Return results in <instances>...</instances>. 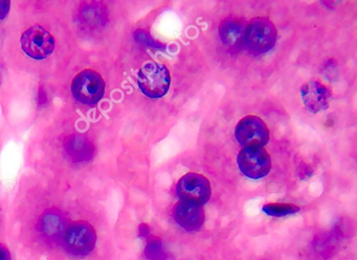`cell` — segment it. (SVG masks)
I'll list each match as a JSON object with an SVG mask.
<instances>
[{"mask_svg": "<svg viewBox=\"0 0 357 260\" xmlns=\"http://www.w3.org/2000/svg\"><path fill=\"white\" fill-rule=\"evenodd\" d=\"M98 250V234L90 223H69L63 234L59 260H94Z\"/></svg>", "mask_w": 357, "mask_h": 260, "instance_id": "1", "label": "cell"}, {"mask_svg": "<svg viewBox=\"0 0 357 260\" xmlns=\"http://www.w3.org/2000/svg\"><path fill=\"white\" fill-rule=\"evenodd\" d=\"M277 40L278 30L268 18H252L244 28L243 45L252 54H268L276 46Z\"/></svg>", "mask_w": 357, "mask_h": 260, "instance_id": "2", "label": "cell"}, {"mask_svg": "<svg viewBox=\"0 0 357 260\" xmlns=\"http://www.w3.org/2000/svg\"><path fill=\"white\" fill-rule=\"evenodd\" d=\"M139 89L150 98H161L169 91L171 75L165 65L150 61L139 69L137 75Z\"/></svg>", "mask_w": 357, "mask_h": 260, "instance_id": "3", "label": "cell"}, {"mask_svg": "<svg viewBox=\"0 0 357 260\" xmlns=\"http://www.w3.org/2000/svg\"><path fill=\"white\" fill-rule=\"evenodd\" d=\"M73 98L82 105L96 106L105 94V82L96 71L86 69L76 75L71 83Z\"/></svg>", "mask_w": 357, "mask_h": 260, "instance_id": "4", "label": "cell"}, {"mask_svg": "<svg viewBox=\"0 0 357 260\" xmlns=\"http://www.w3.org/2000/svg\"><path fill=\"white\" fill-rule=\"evenodd\" d=\"M237 162L241 173L250 179H262L272 169V158L263 147H243L238 154Z\"/></svg>", "mask_w": 357, "mask_h": 260, "instance_id": "5", "label": "cell"}, {"mask_svg": "<svg viewBox=\"0 0 357 260\" xmlns=\"http://www.w3.org/2000/svg\"><path fill=\"white\" fill-rule=\"evenodd\" d=\"M176 194L180 201L206 204L212 196V188L208 178L197 173H189L182 176L176 185Z\"/></svg>", "mask_w": 357, "mask_h": 260, "instance_id": "6", "label": "cell"}, {"mask_svg": "<svg viewBox=\"0 0 357 260\" xmlns=\"http://www.w3.org/2000/svg\"><path fill=\"white\" fill-rule=\"evenodd\" d=\"M22 50L34 60H43L54 53V37L41 26H33L22 34Z\"/></svg>", "mask_w": 357, "mask_h": 260, "instance_id": "7", "label": "cell"}, {"mask_svg": "<svg viewBox=\"0 0 357 260\" xmlns=\"http://www.w3.org/2000/svg\"><path fill=\"white\" fill-rule=\"evenodd\" d=\"M235 137L244 147H263L270 141V130L261 118L247 115L236 126Z\"/></svg>", "mask_w": 357, "mask_h": 260, "instance_id": "8", "label": "cell"}, {"mask_svg": "<svg viewBox=\"0 0 357 260\" xmlns=\"http://www.w3.org/2000/svg\"><path fill=\"white\" fill-rule=\"evenodd\" d=\"M301 96L307 111L313 114L325 111L329 108L332 92L319 81H309L301 87Z\"/></svg>", "mask_w": 357, "mask_h": 260, "instance_id": "9", "label": "cell"}, {"mask_svg": "<svg viewBox=\"0 0 357 260\" xmlns=\"http://www.w3.org/2000/svg\"><path fill=\"white\" fill-rule=\"evenodd\" d=\"M173 219L186 232H197L204 224L206 214L201 205L180 201L174 208Z\"/></svg>", "mask_w": 357, "mask_h": 260, "instance_id": "10", "label": "cell"}, {"mask_svg": "<svg viewBox=\"0 0 357 260\" xmlns=\"http://www.w3.org/2000/svg\"><path fill=\"white\" fill-rule=\"evenodd\" d=\"M245 24L237 17H227L219 26V37L225 46L231 49L239 48L243 45Z\"/></svg>", "mask_w": 357, "mask_h": 260, "instance_id": "11", "label": "cell"}, {"mask_svg": "<svg viewBox=\"0 0 357 260\" xmlns=\"http://www.w3.org/2000/svg\"><path fill=\"white\" fill-rule=\"evenodd\" d=\"M65 151L75 162H86L94 155V145L82 135H71L64 142Z\"/></svg>", "mask_w": 357, "mask_h": 260, "instance_id": "12", "label": "cell"}, {"mask_svg": "<svg viewBox=\"0 0 357 260\" xmlns=\"http://www.w3.org/2000/svg\"><path fill=\"white\" fill-rule=\"evenodd\" d=\"M264 214L270 216H289V214H295L299 212V208L293 204H280V203H270V204L264 205Z\"/></svg>", "mask_w": 357, "mask_h": 260, "instance_id": "13", "label": "cell"}, {"mask_svg": "<svg viewBox=\"0 0 357 260\" xmlns=\"http://www.w3.org/2000/svg\"><path fill=\"white\" fill-rule=\"evenodd\" d=\"M134 39L137 43L155 50H166V45L153 38L147 30H137L134 32Z\"/></svg>", "mask_w": 357, "mask_h": 260, "instance_id": "14", "label": "cell"}, {"mask_svg": "<svg viewBox=\"0 0 357 260\" xmlns=\"http://www.w3.org/2000/svg\"><path fill=\"white\" fill-rule=\"evenodd\" d=\"M146 254L150 260H163L164 252L161 241L157 239L150 241L146 249Z\"/></svg>", "mask_w": 357, "mask_h": 260, "instance_id": "15", "label": "cell"}, {"mask_svg": "<svg viewBox=\"0 0 357 260\" xmlns=\"http://www.w3.org/2000/svg\"><path fill=\"white\" fill-rule=\"evenodd\" d=\"M10 8H11L10 1H5V0L0 1V20H3L7 17L10 12Z\"/></svg>", "mask_w": 357, "mask_h": 260, "instance_id": "16", "label": "cell"}, {"mask_svg": "<svg viewBox=\"0 0 357 260\" xmlns=\"http://www.w3.org/2000/svg\"><path fill=\"white\" fill-rule=\"evenodd\" d=\"M0 260H11L9 249L1 243H0Z\"/></svg>", "mask_w": 357, "mask_h": 260, "instance_id": "17", "label": "cell"}]
</instances>
